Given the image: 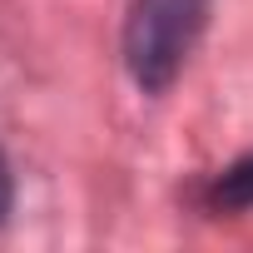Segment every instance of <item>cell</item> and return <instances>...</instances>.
<instances>
[{"mask_svg": "<svg viewBox=\"0 0 253 253\" xmlns=\"http://www.w3.org/2000/svg\"><path fill=\"white\" fill-rule=\"evenodd\" d=\"M204 10H209V0H139L134 5L124 55H129V70L144 89H164L179 75V65L204 25Z\"/></svg>", "mask_w": 253, "mask_h": 253, "instance_id": "1", "label": "cell"}, {"mask_svg": "<svg viewBox=\"0 0 253 253\" xmlns=\"http://www.w3.org/2000/svg\"><path fill=\"white\" fill-rule=\"evenodd\" d=\"M218 199L228 204H253V164H238L218 179Z\"/></svg>", "mask_w": 253, "mask_h": 253, "instance_id": "2", "label": "cell"}, {"mask_svg": "<svg viewBox=\"0 0 253 253\" xmlns=\"http://www.w3.org/2000/svg\"><path fill=\"white\" fill-rule=\"evenodd\" d=\"M10 213V169H5V159H0V218Z\"/></svg>", "mask_w": 253, "mask_h": 253, "instance_id": "3", "label": "cell"}]
</instances>
